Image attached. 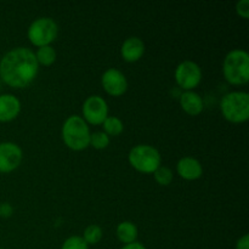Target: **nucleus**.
<instances>
[{
  "label": "nucleus",
  "instance_id": "nucleus-1",
  "mask_svg": "<svg viewBox=\"0 0 249 249\" xmlns=\"http://www.w3.org/2000/svg\"><path fill=\"white\" fill-rule=\"evenodd\" d=\"M38 70L36 53L24 46L11 49L0 60V79L10 87L29 85L38 74Z\"/></svg>",
  "mask_w": 249,
  "mask_h": 249
},
{
  "label": "nucleus",
  "instance_id": "nucleus-2",
  "mask_svg": "<svg viewBox=\"0 0 249 249\" xmlns=\"http://www.w3.org/2000/svg\"><path fill=\"white\" fill-rule=\"evenodd\" d=\"M224 77L229 83L242 85L249 80V53L243 49H233L226 53L223 65Z\"/></svg>",
  "mask_w": 249,
  "mask_h": 249
},
{
  "label": "nucleus",
  "instance_id": "nucleus-3",
  "mask_svg": "<svg viewBox=\"0 0 249 249\" xmlns=\"http://www.w3.org/2000/svg\"><path fill=\"white\" fill-rule=\"evenodd\" d=\"M90 129L83 117L77 114L67 117L62 125V139L71 150L87 148L90 145Z\"/></svg>",
  "mask_w": 249,
  "mask_h": 249
},
{
  "label": "nucleus",
  "instance_id": "nucleus-4",
  "mask_svg": "<svg viewBox=\"0 0 249 249\" xmlns=\"http://www.w3.org/2000/svg\"><path fill=\"white\" fill-rule=\"evenodd\" d=\"M220 109L229 122H246L249 117V94L246 91L228 92L221 99Z\"/></svg>",
  "mask_w": 249,
  "mask_h": 249
},
{
  "label": "nucleus",
  "instance_id": "nucleus-5",
  "mask_svg": "<svg viewBox=\"0 0 249 249\" xmlns=\"http://www.w3.org/2000/svg\"><path fill=\"white\" fill-rule=\"evenodd\" d=\"M129 163L141 173H153L160 165V153L151 145H136L129 151Z\"/></svg>",
  "mask_w": 249,
  "mask_h": 249
},
{
  "label": "nucleus",
  "instance_id": "nucleus-6",
  "mask_svg": "<svg viewBox=\"0 0 249 249\" xmlns=\"http://www.w3.org/2000/svg\"><path fill=\"white\" fill-rule=\"evenodd\" d=\"M58 33V26L51 17H38L28 27L27 36L32 44L36 46L50 45L56 39Z\"/></svg>",
  "mask_w": 249,
  "mask_h": 249
},
{
  "label": "nucleus",
  "instance_id": "nucleus-7",
  "mask_svg": "<svg viewBox=\"0 0 249 249\" xmlns=\"http://www.w3.org/2000/svg\"><path fill=\"white\" fill-rule=\"evenodd\" d=\"M175 79L182 89L192 90L201 83V67L191 60L182 61L175 70Z\"/></svg>",
  "mask_w": 249,
  "mask_h": 249
},
{
  "label": "nucleus",
  "instance_id": "nucleus-8",
  "mask_svg": "<svg viewBox=\"0 0 249 249\" xmlns=\"http://www.w3.org/2000/svg\"><path fill=\"white\" fill-rule=\"evenodd\" d=\"M82 111L85 122L99 125L104 123L108 116V105L100 95H91L85 99Z\"/></svg>",
  "mask_w": 249,
  "mask_h": 249
},
{
  "label": "nucleus",
  "instance_id": "nucleus-9",
  "mask_svg": "<svg viewBox=\"0 0 249 249\" xmlns=\"http://www.w3.org/2000/svg\"><path fill=\"white\" fill-rule=\"evenodd\" d=\"M22 162V150L17 143L0 142V173H10Z\"/></svg>",
  "mask_w": 249,
  "mask_h": 249
},
{
  "label": "nucleus",
  "instance_id": "nucleus-10",
  "mask_svg": "<svg viewBox=\"0 0 249 249\" xmlns=\"http://www.w3.org/2000/svg\"><path fill=\"white\" fill-rule=\"evenodd\" d=\"M104 89L112 96H121L128 89V80L124 73L117 68H107L101 77Z\"/></svg>",
  "mask_w": 249,
  "mask_h": 249
},
{
  "label": "nucleus",
  "instance_id": "nucleus-11",
  "mask_svg": "<svg viewBox=\"0 0 249 249\" xmlns=\"http://www.w3.org/2000/svg\"><path fill=\"white\" fill-rule=\"evenodd\" d=\"M178 174L186 180H196L203 174V167L197 158L186 156L180 158L177 164Z\"/></svg>",
  "mask_w": 249,
  "mask_h": 249
},
{
  "label": "nucleus",
  "instance_id": "nucleus-12",
  "mask_svg": "<svg viewBox=\"0 0 249 249\" xmlns=\"http://www.w3.org/2000/svg\"><path fill=\"white\" fill-rule=\"evenodd\" d=\"M145 53V43L139 36H129L122 44V57L128 62H135L140 60Z\"/></svg>",
  "mask_w": 249,
  "mask_h": 249
},
{
  "label": "nucleus",
  "instance_id": "nucleus-13",
  "mask_svg": "<svg viewBox=\"0 0 249 249\" xmlns=\"http://www.w3.org/2000/svg\"><path fill=\"white\" fill-rule=\"evenodd\" d=\"M21 111V101L12 94L0 95V122H10Z\"/></svg>",
  "mask_w": 249,
  "mask_h": 249
},
{
  "label": "nucleus",
  "instance_id": "nucleus-14",
  "mask_svg": "<svg viewBox=\"0 0 249 249\" xmlns=\"http://www.w3.org/2000/svg\"><path fill=\"white\" fill-rule=\"evenodd\" d=\"M180 106L190 116H197L203 111V100L201 95L192 90H185L180 96Z\"/></svg>",
  "mask_w": 249,
  "mask_h": 249
},
{
  "label": "nucleus",
  "instance_id": "nucleus-15",
  "mask_svg": "<svg viewBox=\"0 0 249 249\" xmlns=\"http://www.w3.org/2000/svg\"><path fill=\"white\" fill-rule=\"evenodd\" d=\"M117 237L121 242L129 245V243L136 242L138 238V228L131 221H122L118 226H117Z\"/></svg>",
  "mask_w": 249,
  "mask_h": 249
},
{
  "label": "nucleus",
  "instance_id": "nucleus-16",
  "mask_svg": "<svg viewBox=\"0 0 249 249\" xmlns=\"http://www.w3.org/2000/svg\"><path fill=\"white\" fill-rule=\"evenodd\" d=\"M36 57L38 63H41L44 66H50L55 62L56 51L51 45L39 46L36 53Z\"/></svg>",
  "mask_w": 249,
  "mask_h": 249
},
{
  "label": "nucleus",
  "instance_id": "nucleus-17",
  "mask_svg": "<svg viewBox=\"0 0 249 249\" xmlns=\"http://www.w3.org/2000/svg\"><path fill=\"white\" fill-rule=\"evenodd\" d=\"M102 125H104L105 133H106L108 136L119 135L124 129L123 122H122L118 117H114V116H107V118L105 119Z\"/></svg>",
  "mask_w": 249,
  "mask_h": 249
},
{
  "label": "nucleus",
  "instance_id": "nucleus-18",
  "mask_svg": "<svg viewBox=\"0 0 249 249\" xmlns=\"http://www.w3.org/2000/svg\"><path fill=\"white\" fill-rule=\"evenodd\" d=\"M102 235H104V232H102L101 226L96 225V224H91V225L87 226V229L84 230L83 238L88 243V246L96 245L102 240Z\"/></svg>",
  "mask_w": 249,
  "mask_h": 249
},
{
  "label": "nucleus",
  "instance_id": "nucleus-19",
  "mask_svg": "<svg viewBox=\"0 0 249 249\" xmlns=\"http://www.w3.org/2000/svg\"><path fill=\"white\" fill-rule=\"evenodd\" d=\"M153 177H155L156 181L160 185H162V186H168V185L173 181L172 169L165 167V165H160V167L153 172Z\"/></svg>",
  "mask_w": 249,
  "mask_h": 249
},
{
  "label": "nucleus",
  "instance_id": "nucleus-20",
  "mask_svg": "<svg viewBox=\"0 0 249 249\" xmlns=\"http://www.w3.org/2000/svg\"><path fill=\"white\" fill-rule=\"evenodd\" d=\"M90 145L96 150H104L109 145V136L105 131H95L90 135Z\"/></svg>",
  "mask_w": 249,
  "mask_h": 249
},
{
  "label": "nucleus",
  "instance_id": "nucleus-21",
  "mask_svg": "<svg viewBox=\"0 0 249 249\" xmlns=\"http://www.w3.org/2000/svg\"><path fill=\"white\" fill-rule=\"evenodd\" d=\"M61 249H89L82 236H71L63 242Z\"/></svg>",
  "mask_w": 249,
  "mask_h": 249
},
{
  "label": "nucleus",
  "instance_id": "nucleus-22",
  "mask_svg": "<svg viewBox=\"0 0 249 249\" xmlns=\"http://www.w3.org/2000/svg\"><path fill=\"white\" fill-rule=\"evenodd\" d=\"M236 12H237L240 16L247 18L249 17V0H240L236 4Z\"/></svg>",
  "mask_w": 249,
  "mask_h": 249
},
{
  "label": "nucleus",
  "instance_id": "nucleus-23",
  "mask_svg": "<svg viewBox=\"0 0 249 249\" xmlns=\"http://www.w3.org/2000/svg\"><path fill=\"white\" fill-rule=\"evenodd\" d=\"M14 213V208L10 203H1L0 204V216L2 218H10Z\"/></svg>",
  "mask_w": 249,
  "mask_h": 249
},
{
  "label": "nucleus",
  "instance_id": "nucleus-24",
  "mask_svg": "<svg viewBox=\"0 0 249 249\" xmlns=\"http://www.w3.org/2000/svg\"><path fill=\"white\" fill-rule=\"evenodd\" d=\"M236 249H249V235L245 233L242 237L238 238L237 243H236Z\"/></svg>",
  "mask_w": 249,
  "mask_h": 249
},
{
  "label": "nucleus",
  "instance_id": "nucleus-25",
  "mask_svg": "<svg viewBox=\"0 0 249 249\" xmlns=\"http://www.w3.org/2000/svg\"><path fill=\"white\" fill-rule=\"evenodd\" d=\"M121 249H146V247L140 242H133L129 245H124Z\"/></svg>",
  "mask_w": 249,
  "mask_h": 249
},
{
  "label": "nucleus",
  "instance_id": "nucleus-26",
  "mask_svg": "<svg viewBox=\"0 0 249 249\" xmlns=\"http://www.w3.org/2000/svg\"><path fill=\"white\" fill-rule=\"evenodd\" d=\"M0 88H1V82H0Z\"/></svg>",
  "mask_w": 249,
  "mask_h": 249
},
{
  "label": "nucleus",
  "instance_id": "nucleus-27",
  "mask_svg": "<svg viewBox=\"0 0 249 249\" xmlns=\"http://www.w3.org/2000/svg\"><path fill=\"white\" fill-rule=\"evenodd\" d=\"M0 249H2V248H0Z\"/></svg>",
  "mask_w": 249,
  "mask_h": 249
}]
</instances>
